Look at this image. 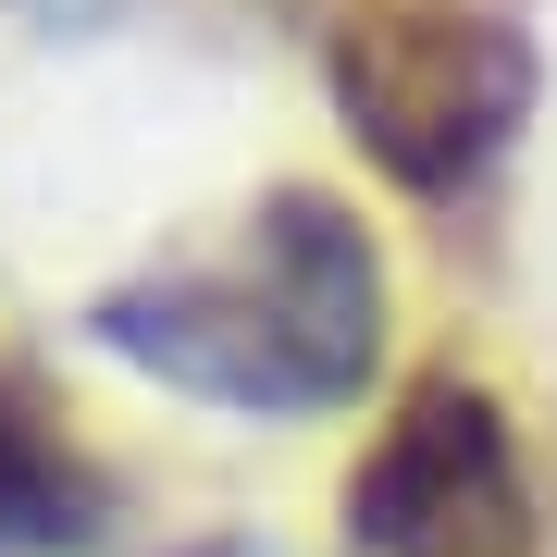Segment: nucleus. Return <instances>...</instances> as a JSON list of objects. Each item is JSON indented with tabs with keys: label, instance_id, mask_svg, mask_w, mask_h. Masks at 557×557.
Returning a JSON list of instances; mask_svg holds the SVG:
<instances>
[{
	"label": "nucleus",
	"instance_id": "1",
	"mask_svg": "<svg viewBox=\"0 0 557 557\" xmlns=\"http://www.w3.org/2000/svg\"><path fill=\"white\" fill-rule=\"evenodd\" d=\"M124 372H149L161 397L248 409V421H322L372 397L384 372V248L335 186L285 174L223 223L211 248L149 260L87 310Z\"/></svg>",
	"mask_w": 557,
	"mask_h": 557
},
{
	"label": "nucleus",
	"instance_id": "2",
	"mask_svg": "<svg viewBox=\"0 0 557 557\" xmlns=\"http://www.w3.org/2000/svg\"><path fill=\"white\" fill-rule=\"evenodd\" d=\"M322 87H335L347 149L409 199H483L496 161L533 137L545 38L508 0H335L322 25Z\"/></svg>",
	"mask_w": 557,
	"mask_h": 557
},
{
	"label": "nucleus",
	"instance_id": "3",
	"mask_svg": "<svg viewBox=\"0 0 557 557\" xmlns=\"http://www.w3.org/2000/svg\"><path fill=\"white\" fill-rule=\"evenodd\" d=\"M347 545L359 557H520L533 545V458L496 384L471 372H409L384 434L347 471Z\"/></svg>",
	"mask_w": 557,
	"mask_h": 557
},
{
	"label": "nucleus",
	"instance_id": "4",
	"mask_svg": "<svg viewBox=\"0 0 557 557\" xmlns=\"http://www.w3.org/2000/svg\"><path fill=\"white\" fill-rule=\"evenodd\" d=\"M112 520V471L50 421L38 372H0V557H100Z\"/></svg>",
	"mask_w": 557,
	"mask_h": 557
}]
</instances>
